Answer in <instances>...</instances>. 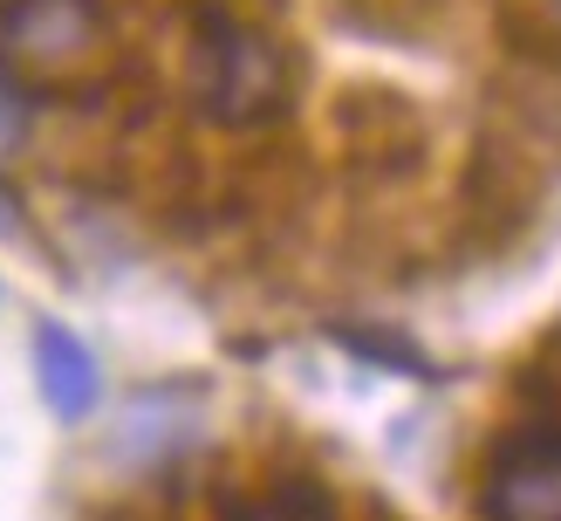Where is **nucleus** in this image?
<instances>
[{"instance_id": "obj_1", "label": "nucleus", "mask_w": 561, "mask_h": 521, "mask_svg": "<svg viewBox=\"0 0 561 521\" xmlns=\"http://www.w3.org/2000/svg\"><path fill=\"white\" fill-rule=\"evenodd\" d=\"M185 90L199 103V117L227 124V131L274 124L280 110H288V97H295L288 42H280L267 21L240 14L233 0H199V14H192Z\"/></svg>"}, {"instance_id": "obj_4", "label": "nucleus", "mask_w": 561, "mask_h": 521, "mask_svg": "<svg viewBox=\"0 0 561 521\" xmlns=\"http://www.w3.org/2000/svg\"><path fill=\"white\" fill-rule=\"evenodd\" d=\"M35 384H42L48 411H55V419H69V426L90 419L96 398H103V371H96L90 343H82L76 329H62V322H42L35 329Z\"/></svg>"}, {"instance_id": "obj_10", "label": "nucleus", "mask_w": 561, "mask_h": 521, "mask_svg": "<svg viewBox=\"0 0 561 521\" xmlns=\"http://www.w3.org/2000/svg\"><path fill=\"white\" fill-rule=\"evenodd\" d=\"M14 227H21V206L8 200V192H0V234H14Z\"/></svg>"}, {"instance_id": "obj_2", "label": "nucleus", "mask_w": 561, "mask_h": 521, "mask_svg": "<svg viewBox=\"0 0 561 521\" xmlns=\"http://www.w3.org/2000/svg\"><path fill=\"white\" fill-rule=\"evenodd\" d=\"M110 21L96 0H0V69L69 76L103 48Z\"/></svg>"}, {"instance_id": "obj_9", "label": "nucleus", "mask_w": 561, "mask_h": 521, "mask_svg": "<svg viewBox=\"0 0 561 521\" xmlns=\"http://www.w3.org/2000/svg\"><path fill=\"white\" fill-rule=\"evenodd\" d=\"M535 8H541V27H548V35L561 42V0H535Z\"/></svg>"}, {"instance_id": "obj_7", "label": "nucleus", "mask_w": 561, "mask_h": 521, "mask_svg": "<svg viewBox=\"0 0 561 521\" xmlns=\"http://www.w3.org/2000/svg\"><path fill=\"white\" fill-rule=\"evenodd\" d=\"M227 521H335V501L322 480H274L267 494H247L227 508Z\"/></svg>"}, {"instance_id": "obj_3", "label": "nucleus", "mask_w": 561, "mask_h": 521, "mask_svg": "<svg viewBox=\"0 0 561 521\" xmlns=\"http://www.w3.org/2000/svg\"><path fill=\"white\" fill-rule=\"evenodd\" d=\"M486 521H561V426L500 439L486 466Z\"/></svg>"}, {"instance_id": "obj_6", "label": "nucleus", "mask_w": 561, "mask_h": 521, "mask_svg": "<svg viewBox=\"0 0 561 521\" xmlns=\"http://www.w3.org/2000/svg\"><path fill=\"white\" fill-rule=\"evenodd\" d=\"M192 432H199L192 392H145V398H130L124 426H117V460L124 466H151L164 453H179Z\"/></svg>"}, {"instance_id": "obj_8", "label": "nucleus", "mask_w": 561, "mask_h": 521, "mask_svg": "<svg viewBox=\"0 0 561 521\" xmlns=\"http://www.w3.org/2000/svg\"><path fill=\"white\" fill-rule=\"evenodd\" d=\"M21 137H27V90L0 69V151H14Z\"/></svg>"}, {"instance_id": "obj_5", "label": "nucleus", "mask_w": 561, "mask_h": 521, "mask_svg": "<svg viewBox=\"0 0 561 521\" xmlns=\"http://www.w3.org/2000/svg\"><path fill=\"white\" fill-rule=\"evenodd\" d=\"M343 131H350V145L363 158L390 165V172H404V165L425 151V124H417V110L404 97H390V90H356L343 103Z\"/></svg>"}]
</instances>
